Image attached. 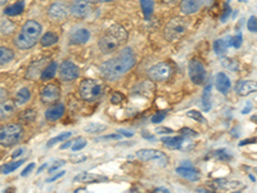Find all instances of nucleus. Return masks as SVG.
<instances>
[{
    "instance_id": "f257e3e1",
    "label": "nucleus",
    "mask_w": 257,
    "mask_h": 193,
    "mask_svg": "<svg viewBox=\"0 0 257 193\" xmlns=\"http://www.w3.org/2000/svg\"><path fill=\"white\" fill-rule=\"evenodd\" d=\"M135 62H136V58L131 48H125L115 58L103 62L99 67V71L103 79L115 81L131 70L135 66Z\"/></svg>"
},
{
    "instance_id": "f03ea898",
    "label": "nucleus",
    "mask_w": 257,
    "mask_h": 193,
    "mask_svg": "<svg viewBox=\"0 0 257 193\" xmlns=\"http://www.w3.org/2000/svg\"><path fill=\"white\" fill-rule=\"evenodd\" d=\"M128 34L121 25H112L108 27L103 35L101 36L99 41H98V47L99 51L103 54H111L113 52H116L120 47H123L128 41Z\"/></svg>"
},
{
    "instance_id": "7ed1b4c3",
    "label": "nucleus",
    "mask_w": 257,
    "mask_h": 193,
    "mask_svg": "<svg viewBox=\"0 0 257 193\" xmlns=\"http://www.w3.org/2000/svg\"><path fill=\"white\" fill-rule=\"evenodd\" d=\"M41 31H43V27L40 23L34 19H28L22 26L18 35L14 38V44L21 51H28L36 45L41 36Z\"/></svg>"
},
{
    "instance_id": "20e7f679",
    "label": "nucleus",
    "mask_w": 257,
    "mask_h": 193,
    "mask_svg": "<svg viewBox=\"0 0 257 193\" xmlns=\"http://www.w3.org/2000/svg\"><path fill=\"white\" fill-rule=\"evenodd\" d=\"M23 127L21 124H6L5 127L0 128V146H14L22 139Z\"/></svg>"
},
{
    "instance_id": "39448f33",
    "label": "nucleus",
    "mask_w": 257,
    "mask_h": 193,
    "mask_svg": "<svg viewBox=\"0 0 257 193\" xmlns=\"http://www.w3.org/2000/svg\"><path fill=\"white\" fill-rule=\"evenodd\" d=\"M78 93L85 102H95L103 95V85L94 79H84L78 85Z\"/></svg>"
},
{
    "instance_id": "423d86ee",
    "label": "nucleus",
    "mask_w": 257,
    "mask_h": 193,
    "mask_svg": "<svg viewBox=\"0 0 257 193\" xmlns=\"http://www.w3.org/2000/svg\"><path fill=\"white\" fill-rule=\"evenodd\" d=\"M187 30H188V23L184 19H171L165 27V38L169 41L179 40L182 36L185 35Z\"/></svg>"
},
{
    "instance_id": "0eeeda50",
    "label": "nucleus",
    "mask_w": 257,
    "mask_h": 193,
    "mask_svg": "<svg viewBox=\"0 0 257 193\" xmlns=\"http://www.w3.org/2000/svg\"><path fill=\"white\" fill-rule=\"evenodd\" d=\"M149 79L156 82H165L173 76V66L167 62H158L148 70Z\"/></svg>"
},
{
    "instance_id": "6e6552de",
    "label": "nucleus",
    "mask_w": 257,
    "mask_h": 193,
    "mask_svg": "<svg viewBox=\"0 0 257 193\" xmlns=\"http://www.w3.org/2000/svg\"><path fill=\"white\" fill-rule=\"evenodd\" d=\"M136 157L141 161L156 162L160 166H167L169 164V157L162 151H157V149H140L136 152Z\"/></svg>"
},
{
    "instance_id": "1a4fd4ad",
    "label": "nucleus",
    "mask_w": 257,
    "mask_h": 193,
    "mask_svg": "<svg viewBox=\"0 0 257 193\" xmlns=\"http://www.w3.org/2000/svg\"><path fill=\"white\" fill-rule=\"evenodd\" d=\"M61 98V88L57 84H47L41 88L40 99L44 105H54Z\"/></svg>"
},
{
    "instance_id": "9d476101",
    "label": "nucleus",
    "mask_w": 257,
    "mask_h": 193,
    "mask_svg": "<svg viewBox=\"0 0 257 193\" xmlns=\"http://www.w3.org/2000/svg\"><path fill=\"white\" fill-rule=\"evenodd\" d=\"M189 77L195 85L203 84L204 79H206V68L201 61L192 60L189 62Z\"/></svg>"
},
{
    "instance_id": "9b49d317",
    "label": "nucleus",
    "mask_w": 257,
    "mask_h": 193,
    "mask_svg": "<svg viewBox=\"0 0 257 193\" xmlns=\"http://www.w3.org/2000/svg\"><path fill=\"white\" fill-rule=\"evenodd\" d=\"M58 68H60V77L63 81H75L80 76V70L72 61H63Z\"/></svg>"
},
{
    "instance_id": "f8f14e48",
    "label": "nucleus",
    "mask_w": 257,
    "mask_h": 193,
    "mask_svg": "<svg viewBox=\"0 0 257 193\" xmlns=\"http://www.w3.org/2000/svg\"><path fill=\"white\" fill-rule=\"evenodd\" d=\"M91 12V6L86 0H73L69 5V13L76 19H82L88 17Z\"/></svg>"
},
{
    "instance_id": "ddd939ff",
    "label": "nucleus",
    "mask_w": 257,
    "mask_h": 193,
    "mask_svg": "<svg viewBox=\"0 0 257 193\" xmlns=\"http://www.w3.org/2000/svg\"><path fill=\"white\" fill-rule=\"evenodd\" d=\"M67 14H68V9H67L66 4L61 3V1H57V3H53L49 9H48V16L52 21H56V22H60V21H63V19L67 18Z\"/></svg>"
},
{
    "instance_id": "4468645a",
    "label": "nucleus",
    "mask_w": 257,
    "mask_h": 193,
    "mask_svg": "<svg viewBox=\"0 0 257 193\" xmlns=\"http://www.w3.org/2000/svg\"><path fill=\"white\" fill-rule=\"evenodd\" d=\"M234 90L239 97H247V95L256 92L257 84L256 81H252V80H239V81L235 84Z\"/></svg>"
},
{
    "instance_id": "2eb2a0df",
    "label": "nucleus",
    "mask_w": 257,
    "mask_h": 193,
    "mask_svg": "<svg viewBox=\"0 0 257 193\" xmlns=\"http://www.w3.org/2000/svg\"><path fill=\"white\" fill-rule=\"evenodd\" d=\"M202 4L199 0H182L180 1V10L185 16H192L201 10Z\"/></svg>"
},
{
    "instance_id": "dca6fc26",
    "label": "nucleus",
    "mask_w": 257,
    "mask_h": 193,
    "mask_svg": "<svg viewBox=\"0 0 257 193\" xmlns=\"http://www.w3.org/2000/svg\"><path fill=\"white\" fill-rule=\"evenodd\" d=\"M90 40V32L86 29H75L69 34V41L73 45L86 44Z\"/></svg>"
},
{
    "instance_id": "f3484780",
    "label": "nucleus",
    "mask_w": 257,
    "mask_h": 193,
    "mask_svg": "<svg viewBox=\"0 0 257 193\" xmlns=\"http://www.w3.org/2000/svg\"><path fill=\"white\" fill-rule=\"evenodd\" d=\"M106 177H101V175L93 174V173H86V171H82L80 174L76 175L73 178V182H77V183H102V182H107Z\"/></svg>"
},
{
    "instance_id": "a211bd4d",
    "label": "nucleus",
    "mask_w": 257,
    "mask_h": 193,
    "mask_svg": "<svg viewBox=\"0 0 257 193\" xmlns=\"http://www.w3.org/2000/svg\"><path fill=\"white\" fill-rule=\"evenodd\" d=\"M215 86L221 94H228L230 88H232V82H230V79L226 73L219 72L215 76Z\"/></svg>"
},
{
    "instance_id": "6ab92c4d",
    "label": "nucleus",
    "mask_w": 257,
    "mask_h": 193,
    "mask_svg": "<svg viewBox=\"0 0 257 193\" xmlns=\"http://www.w3.org/2000/svg\"><path fill=\"white\" fill-rule=\"evenodd\" d=\"M176 174L192 182L199 181V178H201L199 171L197 169L192 168V166H179V168H176Z\"/></svg>"
},
{
    "instance_id": "aec40b11",
    "label": "nucleus",
    "mask_w": 257,
    "mask_h": 193,
    "mask_svg": "<svg viewBox=\"0 0 257 193\" xmlns=\"http://www.w3.org/2000/svg\"><path fill=\"white\" fill-rule=\"evenodd\" d=\"M64 111H66V110H64V105H62V103H56V105H53L45 111V119H47L48 121L60 120L61 117L64 115Z\"/></svg>"
},
{
    "instance_id": "412c9836",
    "label": "nucleus",
    "mask_w": 257,
    "mask_h": 193,
    "mask_svg": "<svg viewBox=\"0 0 257 193\" xmlns=\"http://www.w3.org/2000/svg\"><path fill=\"white\" fill-rule=\"evenodd\" d=\"M16 112V103L13 101L0 102V121L9 119Z\"/></svg>"
},
{
    "instance_id": "4be33fe9",
    "label": "nucleus",
    "mask_w": 257,
    "mask_h": 193,
    "mask_svg": "<svg viewBox=\"0 0 257 193\" xmlns=\"http://www.w3.org/2000/svg\"><path fill=\"white\" fill-rule=\"evenodd\" d=\"M211 97H212V85L211 84H207L204 86L203 92H202V98H201V105L203 108L204 112H208L211 110Z\"/></svg>"
},
{
    "instance_id": "5701e85b",
    "label": "nucleus",
    "mask_w": 257,
    "mask_h": 193,
    "mask_svg": "<svg viewBox=\"0 0 257 193\" xmlns=\"http://www.w3.org/2000/svg\"><path fill=\"white\" fill-rule=\"evenodd\" d=\"M216 184L224 191H239L245 188V186L238 181H226V179H217Z\"/></svg>"
},
{
    "instance_id": "b1692460",
    "label": "nucleus",
    "mask_w": 257,
    "mask_h": 193,
    "mask_svg": "<svg viewBox=\"0 0 257 193\" xmlns=\"http://www.w3.org/2000/svg\"><path fill=\"white\" fill-rule=\"evenodd\" d=\"M161 140H162V143L165 144L166 147H169V148H180L183 144V142H184V136L183 135H175V136H163V138H161Z\"/></svg>"
},
{
    "instance_id": "393cba45",
    "label": "nucleus",
    "mask_w": 257,
    "mask_h": 193,
    "mask_svg": "<svg viewBox=\"0 0 257 193\" xmlns=\"http://www.w3.org/2000/svg\"><path fill=\"white\" fill-rule=\"evenodd\" d=\"M57 68H58V64L57 62L52 61L51 64H48L47 67H44V70L41 71L40 73V80L43 81H48V80H52L57 73Z\"/></svg>"
},
{
    "instance_id": "a878e982",
    "label": "nucleus",
    "mask_w": 257,
    "mask_h": 193,
    "mask_svg": "<svg viewBox=\"0 0 257 193\" xmlns=\"http://www.w3.org/2000/svg\"><path fill=\"white\" fill-rule=\"evenodd\" d=\"M14 58V51L8 47H0V66L8 64Z\"/></svg>"
},
{
    "instance_id": "bb28decb",
    "label": "nucleus",
    "mask_w": 257,
    "mask_h": 193,
    "mask_svg": "<svg viewBox=\"0 0 257 193\" xmlns=\"http://www.w3.org/2000/svg\"><path fill=\"white\" fill-rule=\"evenodd\" d=\"M30 99H31V92H30L27 88H21L18 92H17L16 98H14V103L18 106H22L26 105Z\"/></svg>"
},
{
    "instance_id": "cd10ccee",
    "label": "nucleus",
    "mask_w": 257,
    "mask_h": 193,
    "mask_svg": "<svg viewBox=\"0 0 257 193\" xmlns=\"http://www.w3.org/2000/svg\"><path fill=\"white\" fill-rule=\"evenodd\" d=\"M23 10H25V3L23 1H18V3H14L12 5L6 6L5 9H4V14L9 17L18 16Z\"/></svg>"
},
{
    "instance_id": "c85d7f7f",
    "label": "nucleus",
    "mask_w": 257,
    "mask_h": 193,
    "mask_svg": "<svg viewBox=\"0 0 257 193\" xmlns=\"http://www.w3.org/2000/svg\"><path fill=\"white\" fill-rule=\"evenodd\" d=\"M60 40L58 35L54 34V32H47L44 35L40 38V45L43 48H48V47H52V45L57 44Z\"/></svg>"
},
{
    "instance_id": "c756f323",
    "label": "nucleus",
    "mask_w": 257,
    "mask_h": 193,
    "mask_svg": "<svg viewBox=\"0 0 257 193\" xmlns=\"http://www.w3.org/2000/svg\"><path fill=\"white\" fill-rule=\"evenodd\" d=\"M23 162H25V160L21 158V160H17V161H12L8 162V164L1 165V166H0V173H1V174H10L13 171H16L21 165H23Z\"/></svg>"
},
{
    "instance_id": "7c9ffc66",
    "label": "nucleus",
    "mask_w": 257,
    "mask_h": 193,
    "mask_svg": "<svg viewBox=\"0 0 257 193\" xmlns=\"http://www.w3.org/2000/svg\"><path fill=\"white\" fill-rule=\"evenodd\" d=\"M228 47H229V43L224 39H220V40H216L213 43V51L215 53L219 56V57H224L225 53L228 52Z\"/></svg>"
},
{
    "instance_id": "2f4dec72",
    "label": "nucleus",
    "mask_w": 257,
    "mask_h": 193,
    "mask_svg": "<svg viewBox=\"0 0 257 193\" xmlns=\"http://www.w3.org/2000/svg\"><path fill=\"white\" fill-rule=\"evenodd\" d=\"M140 5H141V10H143V13H144L145 19L151 18L154 10L153 0H140Z\"/></svg>"
},
{
    "instance_id": "473e14b6",
    "label": "nucleus",
    "mask_w": 257,
    "mask_h": 193,
    "mask_svg": "<svg viewBox=\"0 0 257 193\" xmlns=\"http://www.w3.org/2000/svg\"><path fill=\"white\" fill-rule=\"evenodd\" d=\"M106 129H107V127L104 125V124H98V123H90L84 127V130L89 134L102 133V131H104Z\"/></svg>"
},
{
    "instance_id": "72a5a7b5",
    "label": "nucleus",
    "mask_w": 257,
    "mask_h": 193,
    "mask_svg": "<svg viewBox=\"0 0 257 193\" xmlns=\"http://www.w3.org/2000/svg\"><path fill=\"white\" fill-rule=\"evenodd\" d=\"M14 23L10 22L9 19H1L0 21V34H3V35H9L10 32H13L14 30Z\"/></svg>"
},
{
    "instance_id": "f704fd0d",
    "label": "nucleus",
    "mask_w": 257,
    "mask_h": 193,
    "mask_svg": "<svg viewBox=\"0 0 257 193\" xmlns=\"http://www.w3.org/2000/svg\"><path fill=\"white\" fill-rule=\"evenodd\" d=\"M69 136H71V133H69V131H67V133L60 134V135H57V136H54V138H52V139L47 143V146L48 147L56 146L57 143H61V142H63V140L68 139Z\"/></svg>"
},
{
    "instance_id": "c9c22d12",
    "label": "nucleus",
    "mask_w": 257,
    "mask_h": 193,
    "mask_svg": "<svg viewBox=\"0 0 257 193\" xmlns=\"http://www.w3.org/2000/svg\"><path fill=\"white\" fill-rule=\"evenodd\" d=\"M221 64H223V66L225 67V68H228V70L230 71H235L238 68V62L235 60H232V58H223Z\"/></svg>"
},
{
    "instance_id": "e433bc0d",
    "label": "nucleus",
    "mask_w": 257,
    "mask_h": 193,
    "mask_svg": "<svg viewBox=\"0 0 257 193\" xmlns=\"http://www.w3.org/2000/svg\"><path fill=\"white\" fill-rule=\"evenodd\" d=\"M187 116L193 119V120L198 121V123H202V124L206 123V119L203 117V115H202L199 111H197V110H192V111L187 112Z\"/></svg>"
},
{
    "instance_id": "4c0bfd02",
    "label": "nucleus",
    "mask_w": 257,
    "mask_h": 193,
    "mask_svg": "<svg viewBox=\"0 0 257 193\" xmlns=\"http://www.w3.org/2000/svg\"><path fill=\"white\" fill-rule=\"evenodd\" d=\"M86 140H84V138H77V139H75V143H73L72 146V151L73 152H78V151H81L82 148H85L86 147Z\"/></svg>"
},
{
    "instance_id": "58836bf2",
    "label": "nucleus",
    "mask_w": 257,
    "mask_h": 193,
    "mask_svg": "<svg viewBox=\"0 0 257 193\" xmlns=\"http://www.w3.org/2000/svg\"><path fill=\"white\" fill-rule=\"evenodd\" d=\"M242 43H243V36H242V34H239V35L232 36V38H230V40H229V45H232L233 48H237V49L241 47Z\"/></svg>"
},
{
    "instance_id": "ea45409f",
    "label": "nucleus",
    "mask_w": 257,
    "mask_h": 193,
    "mask_svg": "<svg viewBox=\"0 0 257 193\" xmlns=\"http://www.w3.org/2000/svg\"><path fill=\"white\" fill-rule=\"evenodd\" d=\"M166 115H167L166 111L157 112L156 115H153V116H152V123H153V124L162 123V121L165 120V117H166Z\"/></svg>"
},
{
    "instance_id": "a19ab883",
    "label": "nucleus",
    "mask_w": 257,
    "mask_h": 193,
    "mask_svg": "<svg viewBox=\"0 0 257 193\" xmlns=\"http://www.w3.org/2000/svg\"><path fill=\"white\" fill-rule=\"evenodd\" d=\"M247 27H248V30H250V31L254 32V34H256V31H257V19H256V17H255V16L250 17V19H248V22H247Z\"/></svg>"
},
{
    "instance_id": "79ce46f5",
    "label": "nucleus",
    "mask_w": 257,
    "mask_h": 193,
    "mask_svg": "<svg viewBox=\"0 0 257 193\" xmlns=\"http://www.w3.org/2000/svg\"><path fill=\"white\" fill-rule=\"evenodd\" d=\"M124 99H125V97L119 92L113 93L112 97H111V102H112L113 105H120V103H123Z\"/></svg>"
},
{
    "instance_id": "37998d69",
    "label": "nucleus",
    "mask_w": 257,
    "mask_h": 193,
    "mask_svg": "<svg viewBox=\"0 0 257 193\" xmlns=\"http://www.w3.org/2000/svg\"><path fill=\"white\" fill-rule=\"evenodd\" d=\"M64 164H66V161H64V160H58V161L54 162V164L52 165L51 168H49L48 173H49V174H53V173H56V171L58 170V169H60L61 166H63V165H64Z\"/></svg>"
},
{
    "instance_id": "c03bdc74",
    "label": "nucleus",
    "mask_w": 257,
    "mask_h": 193,
    "mask_svg": "<svg viewBox=\"0 0 257 193\" xmlns=\"http://www.w3.org/2000/svg\"><path fill=\"white\" fill-rule=\"evenodd\" d=\"M123 138V135H120L119 133L117 134H110V135H104V136H101V138H97V142L98 140H108V139H116V140H120Z\"/></svg>"
},
{
    "instance_id": "a18cd8bd",
    "label": "nucleus",
    "mask_w": 257,
    "mask_h": 193,
    "mask_svg": "<svg viewBox=\"0 0 257 193\" xmlns=\"http://www.w3.org/2000/svg\"><path fill=\"white\" fill-rule=\"evenodd\" d=\"M66 174V171H60V173H58V174H54L53 177H51V178H48L47 179V183H53V182H56V181H58V179H60V178H62L63 175Z\"/></svg>"
},
{
    "instance_id": "49530a36",
    "label": "nucleus",
    "mask_w": 257,
    "mask_h": 193,
    "mask_svg": "<svg viewBox=\"0 0 257 193\" xmlns=\"http://www.w3.org/2000/svg\"><path fill=\"white\" fill-rule=\"evenodd\" d=\"M34 169H35V164H34V162H31V164L27 165V168H26L25 170L22 171V174H21V175H22V177H27V175L31 174V171L34 170Z\"/></svg>"
},
{
    "instance_id": "de8ad7c7",
    "label": "nucleus",
    "mask_w": 257,
    "mask_h": 193,
    "mask_svg": "<svg viewBox=\"0 0 257 193\" xmlns=\"http://www.w3.org/2000/svg\"><path fill=\"white\" fill-rule=\"evenodd\" d=\"M182 135L183 136H197V133L193 131L192 129H188V128H184V129H182Z\"/></svg>"
},
{
    "instance_id": "09e8293b",
    "label": "nucleus",
    "mask_w": 257,
    "mask_h": 193,
    "mask_svg": "<svg viewBox=\"0 0 257 193\" xmlns=\"http://www.w3.org/2000/svg\"><path fill=\"white\" fill-rule=\"evenodd\" d=\"M117 133H119L120 135L126 136V138H130V136L134 135V133H132V131H128V130H125V129H119V130H117Z\"/></svg>"
},
{
    "instance_id": "8fccbe9b",
    "label": "nucleus",
    "mask_w": 257,
    "mask_h": 193,
    "mask_svg": "<svg viewBox=\"0 0 257 193\" xmlns=\"http://www.w3.org/2000/svg\"><path fill=\"white\" fill-rule=\"evenodd\" d=\"M174 130L173 129H169V128H161V129L157 130V133H167V134H171Z\"/></svg>"
},
{
    "instance_id": "3c124183",
    "label": "nucleus",
    "mask_w": 257,
    "mask_h": 193,
    "mask_svg": "<svg viewBox=\"0 0 257 193\" xmlns=\"http://www.w3.org/2000/svg\"><path fill=\"white\" fill-rule=\"evenodd\" d=\"M90 4H97V3H110V1H113V0H86Z\"/></svg>"
},
{
    "instance_id": "603ef678",
    "label": "nucleus",
    "mask_w": 257,
    "mask_h": 193,
    "mask_svg": "<svg viewBox=\"0 0 257 193\" xmlns=\"http://www.w3.org/2000/svg\"><path fill=\"white\" fill-rule=\"evenodd\" d=\"M73 142H75V140H67V139H66V142L63 143L62 146H61V149H66V148H68V147L71 146V144H72Z\"/></svg>"
},
{
    "instance_id": "864d4df0",
    "label": "nucleus",
    "mask_w": 257,
    "mask_h": 193,
    "mask_svg": "<svg viewBox=\"0 0 257 193\" xmlns=\"http://www.w3.org/2000/svg\"><path fill=\"white\" fill-rule=\"evenodd\" d=\"M23 152H25V148H19V149H17L16 152H13V153H12V157H13V158L18 157V156H19V155H22Z\"/></svg>"
},
{
    "instance_id": "5fc2aeb1",
    "label": "nucleus",
    "mask_w": 257,
    "mask_h": 193,
    "mask_svg": "<svg viewBox=\"0 0 257 193\" xmlns=\"http://www.w3.org/2000/svg\"><path fill=\"white\" fill-rule=\"evenodd\" d=\"M219 157L221 158V160H229V158H230L229 156L226 155V152L224 151V149H223V151H219Z\"/></svg>"
},
{
    "instance_id": "6e6d98bb",
    "label": "nucleus",
    "mask_w": 257,
    "mask_h": 193,
    "mask_svg": "<svg viewBox=\"0 0 257 193\" xmlns=\"http://www.w3.org/2000/svg\"><path fill=\"white\" fill-rule=\"evenodd\" d=\"M71 160H73L72 162H82L84 160H86V156H78V157H71Z\"/></svg>"
},
{
    "instance_id": "4d7b16f0",
    "label": "nucleus",
    "mask_w": 257,
    "mask_h": 193,
    "mask_svg": "<svg viewBox=\"0 0 257 193\" xmlns=\"http://www.w3.org/2000/svg\"><path fill=\"white\" fill-rule=\"evenodd\" d=\"M8 95V92H6L4 88H0V99H5V97Z\"/></svg>"
},
{
    "instance_id": "13d9d810",
    "label": "nucleus",
    "mask_w": 257,
    "mask_h": 193,
    "mask_svg": "<svg viewBox=\"0 0 257 193\" xmlns=\"http://www.w3.org/2000/svg\"><path fill=\"white\" fill-rule=\"evenodd\" d=\"M250 111H251V103H248L247 107H246L245 110H243V111H242V114L246 115V114H248V112H250Z\"/></svg>"
},
{
    "instance_id": "bf43d9fd",
    "label": "nucleus",
    "mask_w": 257,
    "mask_h": 193,
    "mask_svg": "<svg viewBox=\"0 0 257 193\" xmlns=\"http://www.w3.org/2000/svg\"><path fill=\"white\" fill-rule=\"evenodd\" d=\"M154 192H170L169 190H167V188H156V190H154Z\"/></svg>"
},
{
    "instance_id": "052dcab7",
    "label": "nucleus",
    "mask_w": 257,
    "mask_h": 193,
    "mask_svg": "<svg viewBox=\"0 0 257 193\" xmlns=\"http://www.w3.org/2000/svg\"><path fill=\"white\" fill-rule=\"evenodd\" d=\"M47 168H48V164H43V165H41L40 168H39V170H38V174H40L41 171L44 170V169H47Z\"/></svg>"
},
{
    "instance_id": "680f3d73",
    "label": "nucleus",
    "mask_w": 257,
    "mask_h": 193,
    "mask_svg": "<svg viewBox=\"0 0 257 193\" xmlns=\"http://www.w3.org/2000/svg\"><path fill=\"white\" fill-rule=\"evenodd\" d=\"M143 136H144V138H148V139H152V140H154V136L152 135V134H147V133H143Z\"/></svg>"
},
{
    "instance_id": "e2e57ef3",
    "label": "nucleus",
    "mask_w": 257,
    "mask_h": 193,
    "mask_svg": "<svg viewBox=\"0 0 257 193\" xmlns=\"http://www.w3.org/2000/svg\"><path fill=\"white\" fill-rule=\"evenodd\" d=\"M165 3H173V1H175V0H163Z\"/></svg>"
},
{
    "instance_id": "0e129e2a",
    "label": "nucleus",
    "mask_w": 257,
    "mask_h": 193,
    "mask_svg": "<svg viewBox=\"0 0 257 193\" xmlns=\"http://www.w3.org/2000/svg\"><path fill=\"white\" fill-rule=\"evenodd\" d=\"M6 0H0V4H5Z\"/></svg>"
}]
</instances>
